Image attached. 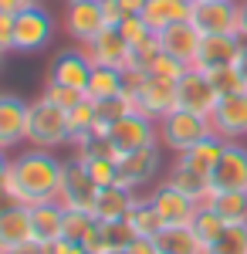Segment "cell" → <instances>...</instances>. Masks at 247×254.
Wrapping results in <instances>:
<instances>
[{
  "label": "cell",
  "mask_w": 247,
  "mask_h": 254,
  "mask_svg": "<svg viewBox=\"0 0 247 254\" xmlns=\"http://www.w3.org/2000/svg\"><path fill=\"white\" fill-rule=\"evenodd\" d=\"M210 81H213V88H217V95H237V92H247L244 85V75H241V68L237 64H227V68H213V71H207Z\"/></svg>",
  "instance_id": "e575fe53"
},
{
  "label": "cell",
  "mask_w": 247,
  "mask_h": 254,
  "mask_svg": "<svg viewBox=\"0 0 247 254\" xmlns=\"http://www.w3.org/2000/svg\"><path fill=\"white\" fill-rule=\"evenodd\" d=\"M159 149L163 146H146V149H135V153H125V156H119V187H125V190H142V187H149L156 173H159Z\"/></svg>",
  "instance_id": "8fae6325"
},
{
  "label": "cell",
  "mask_w": 247,
  "mask_h": 254,
  "mask_svg": "<svg viewBox=\"0 0 247 254\" xmlns=\"http://www.w3.org/2000/svg\"><path fill=\"white\" fill-rule=\"evenodd\" d=\"M135 203H139V193L135 190H125V187L112 183V187H102L98 190V200H95V207H92V214L98 220H125Z\"/></svg>",
  "instance_id": "603a6c76"
},
{
  "label": "cell",
  "mask_w": 247,
  "mask_h": 254,
  "mask_svg": "<svg viewBox=\"0 0 247 254\" xmlns=\"http://www.w3.org/2000/svg\"><path fill=\"white\" fill-rule=\"evenodd\" d=\"M119 31H122V38L129 41L132 48H135V44H142V41H149L152 34H156L149 24L142 20V14H125V17H122V24H119Z\"/></svg>",
  "instance_id": "8d00e7d4"
},
{
  "label": "cell",
  "mask_w": 247,
  "mask_h": 254,
  "mask_svg": "<svg viewBox=\"0 0 247 254\" xmlns=\"http://www.w3.org/2000/svg\"><path fill=\"white\" fill-rule=\"evenodd\" d=\"M14 27H17L14 14H0V55L14 51Z\"/></svg>",
  "instance_id": "ab89813d"
},
{
  "label": "cell",
  "mask_w": 247,
  "mask_h": 254,
  "mask_svg": "<svg viewBox=\"0 0 247 254\" xmlns=\"http://www.w3.org/2000/svg\"><path fill=\"white\" fill-rule=\"evenodd\" d=\"M217 88H213V81H210L207 71H200V68H186V75L176 81V109H186V112H196V116H207L217 109Z\"/></svg>",
  "instance_id": "52a82bcc"
},
{
  "label": "cell",
  "mask_w": 247,
  "mask_h": 254,
  "mask_svg": "<svg viewBox=\"0 0 247 254\" xmlns=\"http://www.w3.org/2000/svg\"><path fill=\"white\" fill-rule=\"evenodd\" d=\"M98 217L92 210H64V237L75 244H88V237L95 234Z\"/></svg>",
  "instance_id": "4dcf8cb0"
},
{
  "label": "cell",
  "mask_w": 247,
  "mask_h": 254,
  "mask_svg": "<svg viewBox=\"0 0 247 254\" xmlns=\"http://www.w3.org/2000/svg\"><path fill=\"white\" fill-rule=\"evenodd\" d=\"M190 20L200 34H237L241 31V3L237 0H196Z\"/></svg>",
  "instance_id": "8992f818"
},
{
  "label": "cell",
  "mask_w": 247,
  "mask_h": 254,
  "mask_svg": "<svg viewBox=\"0 0 247 254\" xmlns=\"http://www.w3.org/2000/svg\"><path fill=\"white\" fill-rule=\"evenodd\" d=\"M102 10H105V24H109V27H119L122 17H125V10H122L119 0H102Z\"/></svg>",
  "instance_id": "60d3db41"
},
{
  "label": "cell",
  "mask_w": 247,
  "mask_h": 254,
  "mask_svg": "<svg viewBox=\"0 0 247 254\" xmlns=\"http://www.w3.org/2000/svg\"><path fill=\"white\" fill-rule=\"evenodd\" d=\"M61 176H64V159H58L51 149L27 146L24 153L10 156V173H7V183L3 187L17 196V203L34 207V203L58 200Z\"/></svg>",
  "instance_id": "6da1fadb"
},
{
  "label": "cell",
  "mask_w": 247,
  "mask_h": 254,
  "mask_svg": "<svg viewBox=\"0 0 247 254\" xmlns=\"http://www.w3.org/2000/svg\"><path fill=\"white\" fill-rule=\"evenodd\" d=\"M190 10H193V3H186V0H146L142 20L159 34V31H166V27L180 24V20H190Z\"/></svg>",
  "instance_id": "d4e9b609"
},
{
  "label": "cell",
  "mask_w": 247,
  "mask_h": 254,
  "mask_svg": "<svg viewBox=\"0 0 247 254\" xmlns=\"http://www.w3.org/2000/svg\"><path fill=\"white\" fill-rule=\"evenodd\" d=\"M105 10H102V0H71L68 10H64V34L71 41H78L81 48L88 41H95L105 31Z\"/></svg>",
  "instance_id": "ba28073f"
},
{
  "label": "cell",
  "mask_w": 247,
  "mask_h": 254,
  "mask_svg": "<svg viewBox=\"0 0 247 254\" xmlns=\"http://www.w3.org/2000/svg\"><path fill=\"white\" fill-rule=\"evenodd\" d=\"M41 0H0V14H24V10H31V7H38Z\"/></svg>",
  "instance_id": "b9f144b4"
},
{
  "label": "cell",
  "mask_w": 247,
  "mask_h": 254,
  "mask_svg": "<svg viewBox=\"0 0 247 254\" xmlns=\"http://www.w3.org/2000/svg\"><path fill=\"white\" fill-rule=\"evenodd\" d=\"M135 241L129 220H98L95 234L88 237V254H125V248Z\"/></svg>",
  "instance_id": "44dd1931"
},
{
  "label": "cell",
  "mask_w": 247,
  "mask_h": 254,
  "mask_svg": "<svg viewBox=\"0 0 247 254\" xmlns=\"http://www.w3.org/2000/svg\"><path fill=\"white\" fill-rule=\"evenodd\" d=\"M207 136H213V126H210L207 116H196V112H186V109H173L170 116L159 119V146L170 149L173 156L193 149Z\"/></svg>",
  "instance_id": "3957f363"
},
{
  "label": "cell",
  "mask_w": 247,
  "mask_h": 254,
  "mask_svg": "<svg viewBox=\"0 0 247 254\" xmlns=\"http://www.w3.org/2000/svg\"><path fill=\"white\" fill-rule=\"evenodd\" d=\"M68 126H71V139H75V136H85V132H95L98 109H95V102H92L88 95H85L75 109L68 112Z\"/></svg>",
  "instance_id": "836d02e7"
},
{
  "label": "cell",
  "mask_w": 247,
  "mask_h": 254,
  "mask_svg": "<svg viewBox=\"0 0 247 254\" xmlns=\"http://www.w3.org/2000/svg\"><path fill=\"white\" fill-rule=\"evenodd\" d=\"M224 142L227 139H220L217 132L213 136H207V139H200L193 149H186V153H180V163H186L190 170H196V173H203V176H210L213 173V166H217V159H220V153H224Z\"/></svg>",
  "instance_id": "4316f807"
},
{
  "label": "cell",
  "mask_w": 247,
  "mask_h": 254,
  "mask_svg": "<svg viewBox=\"0 0 247 254\" xmlns=\"http://www.w3.org/2000/svg\"><path fill=\"white\" fill-rule=\"evenodd\" d=\"M41 98H44V102H51V105H58V109H64V112H71L78 102L85 98V92H78V88H71V85H61V81H51V78H48V85H44Z\"/></svg>",
  "instance_id": "d590c367"
},
{
  "label": "cell",
  "mask_w": 247,
  "mask_h": 254,
  "mask_svg": "<svg viewBox=\"0 0 247 254\" xmlns=\"http://www.w3.org/2000/svg\"><path fill=\"white\" fill-rule=\"evenodd\" d=\"M149 75H156V78H170V81H180L183 75H186V64H183V61H176V58H170L166 51H159V55L152 58V64H149Z\"/></svg>",
  "instance_id": "74e56055"
},
{
  "label": "cell",
  "mask_w": 247,
  "mask_h": 254,
  "mask_svg": "<svg viewBox=\"0 0 247 254\" xmlns=\"http://www.w3.org/2000/svg\"><path fill=\"white\" fill-rule=\"evenodd\" d=\"M173 109H176V81L146 75L139 95H135V112H142V116L159 122L163 116H170Z\"/></svg>",
  "instance_id": "e0dca14e"
},
{
  "label": "cell",
  "mask_w": 247,
  "mask_h": 254,
  "mask_svg": "<svg viewBox=\"0 0 247 254\" xmlns=\"http://www.w3.org/2000/svg\"><path fill=\"white\" fill-rule=\"evenodd\" d=\"M152 241L159 254H210V248L193 231V224H166Z\"/></svg>",
  "instance_id": "7402d4cb"
},
{
  "label": "cell",
  "mask_w": 247,
  "mask_h": 254,
  "mask_svg": "<svg viewBox=\"0 0 247 254\" xmlns=\"http://www.w3.org/2000/svg\"><path fill=\"white\" fill-rule=\"evenodd\" d=\"M186 3H196V0H186Z\"/></svg>",
  "instance_id": "f907efd6"
},
{
  "label": "cell",
  "mask_w": 247,
  "mask_h": 254,
  "mask_svg": "<svg viewBox=\"0 0 247 254\" xmlns=\"http://www.w3.org/2000/svg\"><path fill=\"white\" fill-rule=\"evenodd\" d=\"M0 64H3V55H0Z\"/></svg>",
  "instance_id": "816d5d0a"
},
{
  "label": "cell",
  "mask_w": 247,
  "mask_h": 254,
  "mask_svg": "<svg viewBox=\"0 0 247 254\" xmlns=\"http://www.w3.org/2000/svg\"><path fill=\"white\" fill-rule=\"evenodd\" d=\"M71 142V126H68V112L58 109L51 102H31V119H27V146L34 149H61Z\"/></svg>",
  "instance_id": "7a4b0ae2"
},
{
  "label": "cell",
  "mask_w": 247,
  "mask_h": 254,
  "mask_svg": "<svg viewBox=\"0 0 247 254\" xmlns=\"http://www.w3.org/2000/svg\"><path fill=\"white\" fill-rule=\"evenodd\" d=\"M98 190L102 187L92 180L85 163H78L75 156L64 159V176H61V190H58V203L64 210H92L98 200Z\"/></svg>",
  "instance_id": "277c9868"
},
{
  "label": "cell",
  "mask_w": 247,
  "mask_h": 254,
  "mask_svg": "<svg viewBox=\"0 0 247 254\" xmlns=\"http://www.w3.org/2000/svg\"><path fill=\"white\" fill-rule=\"evenodd\" d=\"M92 71H95V64H92V58H88V51H85V48H68V51H61V55L51 61L48 78L61 81V85H71V88H78V92H85Z\"/></svg>",
  "instance_id": "d6986e66"
},
{
  "label": "cell",
  "mask_w": 247,
  "mask_h": 254,
  "mask_svg": "<svg viewBox=\"0 0 247 254\" xmlns=\"http://www.w3.org/2000/svg\"><path fill=\"white\" fill-rule=\"evenodd\" d=\"M207 207H213L227 224H247V190H213Z\"/></svg>",
  "instance_id": "83f0119b"
},
{
  "label": "cell",
  "mask_w": 247,
  "mask_h": 254,
  "mask_svg": "<svg viewBox=\"0 0 247 254\" xmlns=\"http://www.w3.org/2000/svg\"><path fill=\"white\" fill-rule=\"evenodd\" d=\"M51 38H55V17H51L41 3L31 7V10H24V14H17L14 51H20V55H34V51H41Z\"/></svg>",
  "instance_id": "9c48e42d"
},
{
  "label": "cell",
  "mask_w": 247,
  "mask_h": 254,
  "mask_svg": "<svg viewBox=\"0 0 247 254\" xmlns=\"http://www.w3.org/2000/svg\"><path fill=\"white\" fill-rule=\"evenodd\" d=\"M166 183H173L176 190H183L186 196H193L200 207H203L210 196H213L210 176H203V173H196V170H190V166H186V163H180V159H173L170 173H166Z\"/></svg>",
  "instance_id": "484cf974"
},
{
  "label": "cell",
  "mask_w": 247,
  "mask_h": 254,
  "mask_svg": "<svg viewBox=\"0 0 247 254\" xmlns=\"http://www.w3.org/2000/svg\"><path fill=\"white\" fill-rule=\"evenodd\" d=\"M0 254H3V251H0Z\"/></svg>",
  "instance_id": "db71d44e"
},
{
  "label": "cell",
  "mask_w": 247,
  "mask_h": 254,
  "mask_svg": "<svg viewBox=\"0 0 247 254\" xmlns=\"http://www.w3.org/2000/svg\"><path fill=\"white\" fill-rule=\"evenodd\" d=\"M68 3H71V0H68Z\"/></svg>",
  "instance_id": "f5cc1de1"
},
{
  "label": "cell",
  "mask_w": 247,
  "mask_h": 254,
  "mask_svg": "<svg viewBox=\"0 0 247 254\" xmlns=\"http://www.w3.org/2000/svg\"><path fill=\"white\" fill-rule=\"evenodd\" d=\"M51 254H88L85 244H75V241H68V237H61L51 244Z\"/></svg>",
  "instance_id": "7bdbcfd3"
},
{
  "label": "cell",
  "mask_w": 247,
  "mask_h": 254,
  "mask_svg": "<svg viewBox=\"0 0 247 254\" xmlns=\"http://www.w3.org/2000/svg\"><path fill=\"white\" fill-rule=\"evenodd\" d=\"M244 55V41L237 34H203V44H200V55H196V64L200 71H213V68H227V64H237Z\"/></svg>",
  "instance_id": "2e32d148"
},
{
  "label": "cell",
  "mask_w": 247,
  "mask_h": 254,
  "mask_svg": "<svg viewBox=\"0 0 247 254\" xmlns=\"http://www.w3.org/2000/svg\"><path fill=\"white\" fill-rule=\"evenodd\" d=\"M27 244H34V224H31V207H10L0 214V251L14 254L24 251Z\"/></svg>",
  "instance_id": "ffe728a7"
},
{
  "label": "cell",
  "mask_w": 247,
  "mask_h": 254,
  "mask_svg": "<svg viewBox=\"0 0 247 254\" xmlns=\"http://www.w3.org/2000/svg\"><path fill=\"white\" fill-rule=\"evenodd\" d=\"M27 119H31V102L10 92H0V149L3 153L27 142Z\"/></svg>",
  "instance_id": "30bf717a"
},
{
  "label": "cell",
  "mask_w": 247,
  "mask_h": 254,
  "mask_svg": "<svg viewBox=\"0 0 247 254\" xmlns=\"http://www.w3.org/2000/svg\"><path fill=\"white\" fill-rule=\"evenodd\" d=\"M92 64H105V68H129L132 64V44L122 38L119 27H105L95 41L85 44Z\"/></svg>",
  "instance_id": "ac0fdd59"
},
{
  "label": "cell",
  "mask_w": 247,
  "mask_h": 254,
  "mask_svg": "<svg viewBox=\"0 0 247 254\" xmlns=\"http://www.w3.org/2000/svg\"><path fill=\"white\" fill-rule=\"evenodd\" d=\"M210 126L220 139H244L247 136V92L224 95L217 102V109L210 112Z\"/></svg>",
  "instance_id": "5bb4252c"
},
{
  "label": "cell",
  "mask_w": 247,
  "mask_h": 254,
  "mask_svg": "<svg viewBox=\"0 0 247 254\" xmlns=\"http://www.w3.org/2000/svg\"><path fill=\"white\" fill-rule=\"evenodd\" d=\"M213 190H247V146L241 139L224 142V153L210 173Z\"/></svg>",
  "instance_id": "7c38bea8"
},
{
  "label": "cell",
  "mask_w": 247,
  "mask_h": 254,
  "mask_svg": "<svg viewBox=\"0 0 247 254\" xmlns=\"http://www.w3.org/2000/svg\"><path fill=\"white\" fill-rule=\"evenodd\" d=\"M149 203L156 207V214H159V220H163V227L166 224H193V217H196V210H200V203L193 200V196H186L183 190H176L173 183H159L156 190H149Z\"/></svg>",
  "instance_id": "4fadbf2b"
},
{
  "label": "cell",
  "mask_w": 247,
  "mask_h": 254,
  "mask_svg": "<svg viewBox=\"0 0 247 254\" xmlns=\"http://www.w3.org/2000/svg\"><path fill=\"white\" fill-rule=\"evenodd\" d=\"M210 254H247V224H227L224 234L210 244Z\"/></svg>",
  "instance_id": "d6a6232c"
},
{
  "label": "cell",
  "mask_w": 247,
  "mask_h": 254,
  "mask_svg": "<svg viewBox=\"0 0 247 254\" xmlns=\"http://www.w3.org/2000/svg\"><path fill=\"white\" fill-rule=\"evenodd\" d=\"M109 139L119 149V156L146 149V146H159V122L142 116V112H129L125 119H119V122L109 126Z\"/></svg>",
  "instance_id": "5b68a950"
},
{
  "label": "cell",
  "mask_w": 247,
  "mask_h": 254,
  "mask_svg": "<svg viewBox=\"0 0 247 254\" xmlns=\"http://www.w3.org/2000/svg\"><path fill=\"white\" fill-rule=\"evenodd\" d=\"M125 220H129V227H132L135 237H156L159 231H163V220H159V214H156V207L149 203V196H139V203L129 210Z\"/></svg>",
  "instance_id": "f546056e"
},
{
  "label": "cell",
  "mask_w": 247,
  "mask_h": 254,
  "mask_svg": "<svg viewBox=\"0 0 247 254\" xmlns=\"http://www.w3.org/2000/svg\"><path fill=\"white\" fill-rule=\"evenodd\" d=\"M7 173H10V156H7V153L0 149V187L7 183Z\"/></svg>",
  "instance_id": "c3c4849f"
},
{
  "label": "cell",
  "mask_w": 247,
  "mask_h": 254,
  "mask_svg": "<svg viewBox=\"0 0 247 254\" xmlns=\"http://www.w3.org/2000/svg\"><path fill=\"white\" fill-rule=\"evenodd\" d=\"M125 92V81H122V68H105V64H95L92 78H88V88L85 95L92 102H102V98H112Z\"/></svg>",
  "instance_id": "f1b7e54d"
},
{
  "label": "cell",
  "mask_w": 247,
  "mask_h": 254,
  "mask_svg": "<svg viewBox=\"0 0 247 254\" xmlns=\"http://www.w3.org/2000/svg\"><path fill=\"white\" fill-rule=\"evenodd\" d=\"M85 166H88V173H92V180H95L98 187H112L115 180H119V159H92Z\"/></svg>",
  "instance_id": "f35d334b"
},
{
  "label": "cell",
  "mask_w": 247,
  "mask_h": 254,
  "mask_svg": "<svg viewBox=\"0 0 247 254\" xmlns=\"http://www.w3.org/2000/svg\"><path fill=\"white\" fill-rule=\"evenodd\" d=\"M10 207H17V196L10 193L7 187H0V214H3V210H10Z\"/></svg>",
  "instance_id": "f6af8a7d"
},
{
  "label": "cell",
  "mask_w": 247,
  "mask_h": 254,
  "mask_svg": "<svg viewBox=\"0 0 247 254\" xmlns=\"http://www.w3.org/2000/svg\"><path fill=\"white\" fill-rule=\"evenodd\" d=\"M241 3V31H237V38L244 41V48H247V0H237Z\"/></svg>",
  "instance_id": "bcb514c9"
},
{
  "label": "cell",
  "mask_w": 247,
  "mask_h": 254,
  "mask_svg": "<svg viewBox=\"0 0 247 254\" xmlns=\"http://www.w3.org/2000/svg\"><path fill=\"white\" fill-rule=\"evenodd\" d=\"M237 68H241V75H244V85H247V48H244V55H241V61H237Z\"/></svg>",
  "instance_id": "681fc988"
},
{
  "label": "cell",
  "mask_w": 247,
  "mask_h": 254,
  "mask_svg": "<svg viewBox=\"0 0 247 254\" xmlns=\"http://www.w3.org/2000/svg\"><path fill=\"white\" fill-rule=\"evenodd\" d=\"M125 254H159V248H156L152 237H135L132 244L125 248Z\"/></svg>",
  "instance_id": "ee69618b"
},
{
  "label": "cell",
  "mask_w": 247,
  "mask_h": 254,
  "mask_svg": "<svg viewBox=\"0 0 247 254\" xmlns=\"http://www.w3.org/2000/svg\"><path fill=\"white\" fill-rule=\"evenodd\" d=\"M119 3L125 14H142V7H146V0H119Z\"/></svg>",
  "instance_id": "7dc6e473"
},
{
  "label": "cell",
  "mask_w": 247,
  "mask_h": 254,
  "mask_svg": "<svg viewBox=\"0 0 247 254\" xmlns=\"http://www.w3.org/2000/svg\"><path fill=\"white\" fill-rule=\"evenodd\" d=\"M224 227H227V220L217 214L213 207H207V203H203V207L196 210V217H193V231L200 234V241H203L207 248H210V244H213L220 234H224Z\"/></svg>",
  "instance_id": "1f68e13d"
},
{
  "label": "cell",
  "mask_w": 247,
  "mask_h": 254,
  "mask_svg": "<svg viewBox=\"0 0 247 254\" xmlns=\"http://www.w3.org/2000/svg\"><path fill=\"white\" fill-rule=\"evenodd\" d=\"M31 224H34V241L38 244H55L64 237V207L58 200L34 203L31 207Z\"/></svg>",
  "instance_id": "cb8c5ba5"
},
{
  "label": "cell",
  "mask_w": 247,
  "mask_h": 254,
  "mask_svg": "<svg viewBox=\"0 0 247 254\" xmlns=\"http://www.w3.org/2000/svg\"><path fill=\"white\" fill-rule=\"evenodd\" d=\"M200 44H203V34L196 31L193 20H180L166 31H159V48L170 55V58L183 61L186 68L196 64V55H200Z\"/></svg>",
  "instance_id": "9a60e30c"
}]
</instances>
